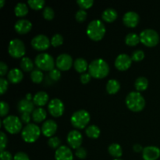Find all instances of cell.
<instances>
[{"instance_id":"8fae6325","label":"cell","mask_w":160,"mask_h":160,"mask_svg":"<svg viewBox=\"0 0 160 160\" xmlns=\"http://www.w3.org/2000/svg\"><path fill=\"white\" fill-rule=\"evenodd\" d=\"M48 109L49 113L53 117H59L63 114L65 106L62 100L59 98H55L50 100L48 105Z\"/></svg>"},{"instance_id":"11a10c76","label":"cell","mask_w":160,"mask_h":160,"mask_svg":"<svg viewBox=\"0 0 160 160\" xmlns=\"http://www.w3.org/2000/svg\"><path fill=\"white\" fill-rule=\"evenodd\" d=\"M113 160H122V159H113Z\"/></svg>"},{"instance_id":"277c9868","label":"cell","mask_w":160,"mask_h":160,"mask_svg":"<svg viewBox=\"0 0 160 160\" xmlns=\"http://www.w3.org/2000/svg\"><path fill=\"white\" fill-rule=\"evenodd\" d=\"M34 63L39 70L44 71H51L55 68L56 61L50 54L47 52H42L36 56Z\"/></svg>"},{"instance_id":"6da1fadb","label":"cell","mask_w":160,"mask_h":160,"mask_svg":"<svg viewBox=\"0 0 160 160\" xmlns=\"http://www.w3.org/2000/svg\"><path fill=\"white\" fill-rule=\"evenodd\" d=\"M88 73L96 79H102L109 73V66L103 59H95L89 63Z\"/></svg>"},{"instance_id":"3957f363","label":"cell","mask_w":160,"mask_h":160,"mask_svg":"<svg viewBox=\"0 0 160 160\" xmlns=\"http://www.w3.org/2000/svg\"><path fill=\"white\" fill-rule=\"evenodd\" d=\"M126 105L128 109L133 112H140L143 110L145 106V99L140 92H131L127 95Z\"/></svg>"},{"instance_id":"52a82bcc","label":"cell","mask_w":160,"mask_h":160,"mask_svg":"<svg viewBox=\"0 0 160 160\" xmlns=\"http://www.w3.org/2000/svg\"><path fill=\"white\" fill-rule=\"evenodd\" d=\"M140 42L147 47H154L159 42V35L156 31L151 28H147L141 31Z\"/></svg>"},{"instance_id":"c3c4849f","label":"cell","mask_w":160,"mask_h":160,"mask_svg":"<svg viewBox=\"0 0 160 160\" xmlns=\"http://www.w3.org/2000/svg\"><path fill=\"white\" fill-rule=\"evenodd\" d=\"M12 156L9 152L4 150L0 153V160H12Z\"/></svg>"},{"instance_id":"5b68a950","label":"cell","mask_w":160,"mask_h":160,"mask_svg":"<svg viewBox=\"0 0 160 160\" xmlns=\"http://www.w3.org/2000/svg\"><path fill=\"white\" fill-rule=\"evenodd\" d=\"M91 116L85 109H79L72 114L70 117V123L78 129H84L90 122Z\"/></svg>"},{"instance_id":"f5cc1de1","label":"cell","mask_w":160,"mask_h":160,"mask_svg":"<svg viewBox=\"0 0 160 160\" xmlns=\"http://www.w3.org/2000/svg\"><path fill=\"white\" fill-rule=\"evenodd\" d=\"M25 98H26L27 99H28V100H31L33 98H32V95H31V93L27 94V95H26V97H25Z\"/></svg>"},{"instance_id":"7bdbcfd3","label":"cell","mask_w":160,"mask_h":160,"mask_svg":"<svg viewBox=\"0 0 160 160\" xmlns=\"http://www.w3.org/2000/svg\"><path fill=\"white\" fill-rule=\"evenodd\" d=\"M87 150H86L84 147H80V148H78V149H76V151H75V156H76L78 159H85L86 156H87Z\"/></svg>"},{"instance_id":"f35d334b","label":"cell","mask_w":160,"mask_h":160,"mask_svg":"<svg viewBox=\"0 0 160 160\" xmlns=\"http://www.w3.org/2000/svg\"><path fill=\"white\" fill-rule=\"evenodd\" d=\"M48 78L52 81H58L61 78V70H59L58 68H54L51 71H49Z\"/></svg>"},{"instance_id":"e575fe53","label":"cell","mask_w":160,"mask_h":160,"mask_svg":"<svg viewBox=\"0 0 160 160\" xmlns=\"http://www.w3.org/2000/svg\"><path fill=\"white\" fill-rule=\"evenodd\" d=\"M44 18L47 20H52L55 17V12L51 6H45L42 12Z\"/></svg>"},{"instance_id":"8d00e7d4","label":"cell","mask_w":160,"mask_h":160,"mask_svg":"<svg viewBox=\"0 0 160 160\" xmlns=\"http://www.w3.org/2000/svg\"><path fill=\"white\" fill-rule=\"evenodd\" d=\"M61 141L60 139L59 138L56 136H53V137H51L48 138V146L51 147L52 148H59V147L61 146Z\"/></svg>"},{"instance_id":"7a4b0ae2","label":"cell","mask_w":160,"mask_h":160,"mask_svg":"<svg viewBox=\"0 0 160 160\" xmlns=\"http://www.w3.org/2000/svg\"><path fill=\"white\" fill-rule=\"evenodd\" d=\"M106 28L104 23L102 20H93L88 23L87 27V33L88 36L92 40L98 42L102 40L106 34Z\"/></svg>"},{"instance_id":"4dcf8cb0","label":"cell","mask_w":160,"mask_h":160,"mask_svg":"<svg viewBox=\"0 0 160 160\" xmlns=\"http://www.w3.org/2000/svg\"><path fill=\"white\" fill-rule=\"evenodd\" d=\"M140 42V37L136 33H129L125 37V43L129 46H135Z\"/></svg>"},{"instance_id":"db71d44e","label":"cell","mask_w":160,"mask_h":160,"mask_svg":"<svg viewBox=\"0 0 160 160\" xmlns=\"http://www.w3.org/2000/svg\"><path fill=\"white\" fill-rule=\"evenodd\" d=\"M5 4V0H0V8H2Z\"/></svg>"},{"instance_id":"7dc6e473","label":"cell","mask_w":160,"mask_h":160,"mask_svg":"<svg viewBox=\"0 0 160 160\" xmlns=\"http://www.w3.org/2000/svg\"><path fill=\"white\" fill-rule=\"evenodd\" d=\"M92 78V77L91 76L89 73H81V77H80V80H81V82L82 83V84H85L90 82Z\"/></svg>"},{"instance_id":"5bb4252c","label":"cell","mask_w":160,"mask_h":160,"mask_svg":"<svg viewBox=\"0 0 160 160\" xmlns=\"http://www.w3.org/2000/svg\"><path fill=\"white\" fill-rule=\"evenodd\" d=\"M67 143L73 149H78L81 147V144L83 142V136L80 131L78 130L70 131L67 134Z\"/></svg>"},{"instance_id":"60d3db41","label":"cell","mask_w":160,"mask_h":160,"mask_svg":"<svg viewBox=\"0 0 160 160\" xmlns=\"http://www.w3.org/2000/svg\"><path fill=\"white\" fill-rule=\"evenodd\" d=\"M88 17V13L84 9H80L79 10L77 11L76 14H75V19L78 20V22H84L86 20Z\"/></svg>"},{"instance_id":"83f0119b","label":"cell","mask_w":160,"mask_h":160,"mask_svg":"<svg viewBox=\"0 0 160 160\" xmlns=\"http://www.w3.org/2000/svg\"><path fill=\"white\" fill-rule=\"evenodd\" d=\"M134 87H135L137 92H143L145 91L148 87V81L145 77H139L136 79L134 83Z\"/></svg>"},{"instance_id":"d4e9b609","label":"cell","mask_w":160,"mask_h":160,"mask_svg":"<svg viewBox=\"0 0 160 160\" xmlns=\"http://www.w3.org/2000/svg\"><path fill=\"white\" fill-rule=\"evenodd\" d=\"M88 66L87 60L84 58H77L73 62V67L74 69L78 72V73H84L87 70H88Z\"/></svg>"},{"instance_id":"1f68e13d","label":"cell","mask_w":160,"mask_h":160,"mask_svg":"<svg viewBox=\"0 0 160 160\" xmlns=\"http://www.w3.org/2000/svg\"><path fill=\"white\" fill-rule=\"evenodd\" d=\"M20 68L25 72L32 71L34 70V62L29 57L24 56L20 61Z\"/></svg>"},{"instance_id":"e0dca14e","label":"cell","mask_w":160,"mask_h":160,"mask_svg":"<svg viewBox=\"0 0 160 160\" xmlns=\"http://www.w3.org/2000/svg\"><path fill=\"white\" fill-rule=\"evenodd\" d=\"M140 17L134 11H128L123 15V22L128 28H135L139 23Z\"/></svg>"},{"instance_id":"f907efd6","label":"cell","mask_w":160,"mask_h":160,"mask_svg":"<svg viewBox=\"0 0 160 160\" xmlns=\"http://www.w3.org/2000/svg\"><path fill=\"white\" fill-rule=\"evenodd\" d=\"M8 72V66L4 62H0V76L3 78Z\"/></svg>"},{"instance_id":"2e32d148","label":"cell","mask_w":160,"mask_h":160,"mask_svg":"<svg viewBox=\"0 0 160 160\" xmlns=\"http://www.w3.org/2000/svg\"><path fill=\"white\" fill-rule=\"evenodd\" d=\"M160 157V149L156 146H146L142 151L144 160H157Z\"/></svg>"},{"instance_id":"f6af8a7d","label":"cell","mask_w":160,"mask_h":160,"mask_svg":"<svg viewBox=\"0 0 160 160\" xmlns=\"http://www.w3.org/2000/svg\"><path fill=\"white\" fill-rule=\"evenodd\" d=\"M0 138H1V144H0V151L2 152L5 150V148L7 145V136L3 131L0 132Z\"/></svg>"},{"instance_id":"7c38bea8","label":"cell","mask_w":160,"mask_h":160,"mask_svg":"<svg viewBox=\"0 0 160 160\" xmlns=\"http://www.w3.org/2000/svg\"><path fill=\"white\" fill-rule=\"evenodd\" d=\"M74 61L70 55L67 53H61L56 59V66L59 70L67 71L71 68Z\"/></svg>"},{"instance_id":"f1b7e54d","label":"cell","mask_w":160,"mask_h":160,"mask_svg":"<svg viewBox=\"0 0 160 160\" xmlns=\"http://www.w3.org/2000/svg\"><path fill=\"white\" fill-rule=\"evenodd\" d=\"M86 135L88 136L90 138L96 139L99 137L100 134H101V131H100V128H98L96 125H89L85 130Z\"/></svg>"},{"instance_id":"d6a6232c","label":"cell","mask_w":160,"mask_h":160,"mask_svg":"<svg viewBox=\"0 0 160 160\" xmlns=\"http://www.w3.org/2000/svg\"><path fill=\"white\" fill-rule=\"evenodd\" d=\"M31 79L35 84H40L44 79V73L38 68L34 69L31 73Z\"/></svg>"},{"instance_id":"ac0fdd59","label":"cell","mask_w":160,"mask_h":160,"mask_svg":"<svg viewBox=\"0 0 160 160\" xmlns=\"http://www.w3.org/2000/svg\"><path fill=\"white\" fill-rule=\"evenodd\" d=\"M56 160H73V155L71 149L66 145H61L55 152Z\"/></svg>"},{"instance_id":"cb8c5ba5","label":"cell","mask_w":160,"mask_h":160,"mask_svg":"<svg viewBox=\"0 0 160 160\" xmlns=\"http://www.w3.org/2000/svg\"><path fill=\"white\" fill-rule=\"evenodd\" d=\"M31 117L34 122L41 123L46 119L47 112L42 107H38L37 109H34V110L33 111V112L31 113Z\"/></svg>"},{"instance_id":"74e56055","label":"cell","mask_w":160,"mask_h":160,"mask_svg":"<svg viewBox=\"0 0 160 160\" xmlns=\"http://www.w3.org/2000/svg\"><path fill=\"white\" fill-rule=\"evenodd\" d=\"M144 58H145V52L142 49L134 50L132 54H131V59H132L133 61H135V62L142 61Z\"/></svg>"},{"instance_id":"b9f144b4","label":"cell","mask_w":160,"mask_h":160,"mask_svg":"<svg viewBox=\"0 0 160 160\" xmlns=\"http://www.w3.org/2000/svg\"><path fill=\"white\" fill-rule=\"evenodd\" d=\"M9 111V106L7 102L4 101H2L0 103V116L2 117H4L8 114Z\"/></svg>"},{"instance_id":"681fc988","label":"cell","mask_w":160,"mask_h":160,"mask_svg":"<svg viewBox=\"0 0 160 160\" xmlns=\"http://www.w3.org/2000/svg\"><path fill=\"white\" fill-rule=\"evenodd\" d=\"M20 120H21L22 123H25V124H29L30 121H31V113H28V112H23L21 113L20 116Z\"/></svg>"},{"instance_id":"8992f818","label":"cell","mask_w":160,"mask_h":160,"mask_svg":"<svg viewBox=\"0 0 160 160\" xmlns=\"http://www.w3.org/2000/svg\"><path fill=\"white\" fill-rule=\"evenodd\" d=\"M42 130L35 123L27 124L21 131V137L27 143H33L40 137Z\"/></svg>"},{"instance_id":"bcb514c9","label":"cell","mask_w":160,"mask_h":160,"mask_svg":"<svg viewBox=\"0 0 160 160\" xmlns=\"http://www.w3.org/2000/svg\"><path fill=\"white\" fill-rule=\"evenodd\" d=\"M13 160H30V158L27 153L23 152H19L14 155Z\"/></svg>"},{"instance_id":"603a6c76","label":"cell","mask_w":160,"mask_h":160,"mask_svg":"<svg viewBox=\"0 0 160 160\" xmlns=\"http://www.w3.org/2000/svg\"><path fill=\"white\" fill-rule=\"evenodd\" d=\"M117 17H118V13L113 8H107L102 13V19L108 23H112L115 21Z\"/></svg>"},{"instance_id":"d590c367","label":"cell","mask_w":160,"mask_h":160,"mask_svg":"<svg viewBox=\"0 0 160 160\" xmlns=\"http://www.w3.org/2000/svg\"><path fill=\"white\" fill-rule=\"evenodd\" d=\"M63 43V37L60 34H55L51 38V45L54 47H58Z\"/></svg>"},{"instance_id":"9c48e42d","label":"cell","mask_w":160,"mask_h":160,"mask_svg":"<svg viewBox=\"0 0 160 160\" xmlns=\"http://www.w3.org/2000/svg\"><path fill=\"white\" fill-rule=\"evenodd\" d=\"M8 52L12 57L16 58V59L23 58L24 57V55L26 53V47L23 41L20 39H12L9 42Z\"/></svg>"},{"instance_id":"ee69618b","label":"cell","mask_w":160,"mask_h":160,"mask_svg":"<svg viewBox=\"0 0 160 160\" xmlns=\"http://www.w3.org/2000/svg\"><path fill=\"white\" fill-rule=\"evenodd\" d=\"M9 85V81L6 80V78H0V92L1 95H3L6 92Z\"/></svg>"},{"instance_id":"d6986e66","label":"cell","mask_w":160,"mask_h":160,"mask_svg":"<svg viewBox=\"0 0 160 160\" xmlns=\"http://www.w3.org/2000/svg\"><path fill=\"white\" fill-rule=\"evenodd\" d=\"M32 28V23L27 19H20L16 22L14 29L18 34H24L29 32Z\"/></svg>"},{"instance_id":"30bf717a","label":"cell","mask_w":160,"mask_h":160,"mask_svg":"<svg viewBox=\"0 0 160 160\" xmlns=\"http://www.w3.org/2000/svg\"><path fill=\"white\" fill-rule=\"evenodd\" d=\"M31 46L38 51H45L49 48L51 40L45 34H38L34 36L31 42Z\"/></svg>"},{"instance_id":"9a60e30c","label":"cell","mask_w":160,"mask_h":160,"mask_svg":"<svg viewBox=\"0 0 160 160\" xmlns=\"http://www.w3.org/2000/svg\"><path fill=\"white\" fill-rule=\"evenodd\" d=\"M57 128V123L55 120H47L43 123L41 130H42V133L43 134V135H45V137L51 138L53 137V135L56 134Z\"/></svg>"},{"instance_id":"7402d4cb","label":"cell","mask_w":160,"mask_h":160,"mask_svg":"<svg viewBox=\"0 0 160 160\" xmlns=\"http://www.w3.org/2000/svg\"><path fill=\"white\" fill-rule=\"evenodd\" d=\"M48 100H49V96L47 94V92H44V91L38 92L33 96V102L35 106H39V107L45 106L48 102Z\"/></svg>"},{"instance_id":"44dd1931","label":"cell","mask_w":160,"mask_h":160,"mask_svg":"<svg viewBox=\"0 0 160 160\" xmlns=\"http://www.w3.org/2000/svg\"><path fill=\"white\" fill-rule=\"evenodd\" d=\"M23 73L21 70L18 68H12L8 72L7 79L12 84H17L23 80Z\"/></svg>"},{"instance_id":"816d5d0a","label":"cell","mask_w":160,"mask_h":160,"mask_svg":"<svg viewBox=\"0 0 160 160\" xmlns=\"http://www.w3.org/2000/svg\"><path fill=\"white\" fill-rule=\"evenodd\" d=\"M143 147L142 146V145H140V144H135V145H134V146H133V150H134L135 152H141L143 151Z\"/></svg>"},{"instance_id":"ffe728a7","label":"cell","mask_w":160,"mask_h":160,"mask_svg":"<svg viewBox=\"0 0 160 160\" xmlns=\"http://www.w3.org/2000/svg\"><path fill=\"white\" fill-rule=\"evenodd\" d=\"M17 109L21 113L28 112V113H32L34 110V104L33 101L28 100L25 98H22L17 104Z\"/></svg>"},{"instance_id":"4316f807","label":"cell","mask_w":160,"mask_h":160,"mask_svg":"<svg viewBox=\"0 0 160 160\" xmlns=\"http://www.w3.org/2000/svg\"><path fill=\"white\" fill-rule=\"evenodd\" d=\"M108 152L110 156H112L115 159H120L123 155L122 147L117 143H112L109 145V148H108Z\"/></svg>"},{"instance_id":"ab89813d","label":"cell","mask_w":160,"mask_h":160,"mask_svg":"<svg viewBox=\"0 0 160 160\" xmlns=\"http://www.w3.org/2000/svg\"><path fill=\"white\" fill-rule=\"evenodd\" d=\"M77 2H78V6L81 7V9H84V10L91 8L94 4L93 0H78Z\"/></svg>"},{"instance_id":"f546056e","label":"cell","mask_w":160,"mask_h":160,"mask_svg":"<svg viewBox=\"0 0 160 160\" xmlns=\"http://www.w3.org/2000/svg\"><path fill=\"white\" fill-rule=\"evenodd\" d=\"M28 6L24 2H18L14 8V12L16 16L23 17L28 13Z\"/></svg>"},{"instance_id":"836d02e7","label":"cell","mask_w":160,"mask_h":160,"mask_svg":"<svg viewBox=\"0 0 160 160\" xmlns=\"http://www.w3.org/2000/svg\"><path fill=\"white\" fill-rule=\"evenodd\" d=\"M28 4L31 9L34 10H39L44 7L45 2V0H28Z\"/></svg>"},{"instance_id":"484cf974","label":"cell","mask_w":160,"mask_h":160,"mask_svg":"<svg viewBox=\"0 0 160 160\" xmlns=\"http://www.w3.org/2000/svg\"><path fill=\"white\" fill-rule=\"evenodd\" d=\"M106 92L109 95H114L117 94L120 89V84L117 80L110 79L106 83Z\"/></svg>"},{"instance_id":"ba28073f","label":"cell","mask_w":160,"mask_h":160,"mask_svg":"<svg viewBox=\"0 0 160 160\" xmlns=\"http://www.w3.org/2000/svg\"><path fill=\"white\" fill-rule=\"evenodd\" d=\"M22 121L18 117L14 115H10L3 119L2 124L6 131L12 134H18L22 131Z\"/></svg>"},{"instance_id":"4fadbf2b","label":"cell","mask_w":160,"mask_h":160,"mask_svg":"<svg viewBox=\"0 0 160 160\" xmlns=\"http://www.w3.org/2000/svg\"><path fill=\"white\" fill-rule=\"evenodd\" d=\"M132 61L131 56H130L128 54H125V53H121L117 56L114 65L117 70L124 71V70H128L131 67Z\"/></svg>"}]
</instances>
